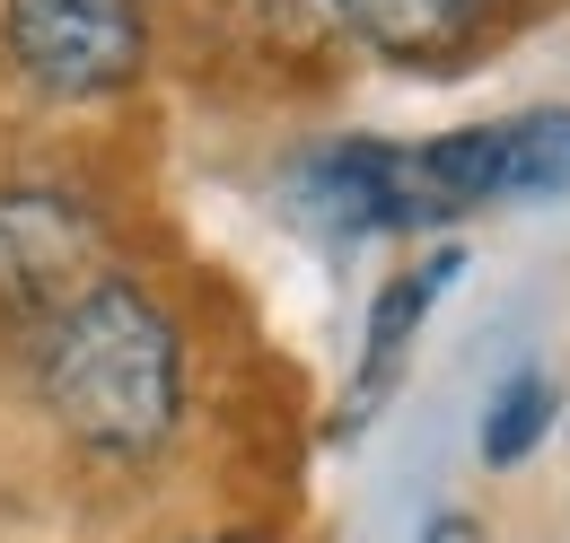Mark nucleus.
I'll return each instance as SVG.
<instances>
[{"mask_svg":"<svg viewBox=\"0 0 570 543\" xmlns=\"http://www.w3.org/2000/svg\"><path fill=\"white\" fill-rule=\"evenodd\" d=\"M298 203H307V219H325L334 237H377V228L439 219L413 149H377V140H343V149L307 158L298 167Z\"/></svg>","mask_w":570,"mask_h":543,"instance_id":"39448f33","label":"nucleus"},{"mask_svg":"<svg viewBox=\"0 0 570 543\" xmlns=\"http://www.w3.org/2000/svg\"><path fill=\"white\" fill-rule=\"evenodd\" d=\"M106 280L97 219L62 194H0V307L9 316H62Z\"/></svg>","mask_w":570,"mask_h":543,"instance_id":"20e7f679","label":"nucleus"},{"mask_svg":"<svg viewBox=\"0 0 570 543\" xmlns=\"http://www.w3.org/2000/svg\"><path fill=\"white\" fill-rule=\"evenodd\" d=\"M0 36H9V62L53 97H106L141 70V9L132 0H9Z\"/></svg>","mask_w":570,"mask_h":543,"instance_id":"7ed1b4c3","label":"nucleus"},{"mask_svg":"<svg viewBox=\"0 0 570 543\" xmlns=\"http://www.w3.org/2000/svg\"><path fill=\"white\" fill-rule=\"evenodd\" d=\"M316 9L343 18L360 45H377L395 62H448L483 18V0H316Z\"/></svg>","mask_w":570,"mask_h":543,"instance_id":"423d86ee","label":"nucleus"},{"mask_svg":"<svg viewBox=\"0 0 570 543\" xmlns=\"http://www.w3.org/2000/svg\"><path fill=\"white\" fill-rule=\"evenodd\" d=\"M544 430H553V386H544L535 368H518L492 395V412H483V465H518Z\"/></svg>","mask_w":570,"mask_h":543,"instance_id":"6e6552de","label":"nucleus"},{"mask_svg":"<svg viewBox=\"0 0 570 543\" xmlns=\"http://www.w3.org/2000/svg\"><path fill=\"white\" fill-rule=\"evenodd\" d=\"M212 543H255V535H212Z\"/></svg>","mask_w":570,"mask_h":543,"instance_id":"9d476101","label":"nucleus"},{"mask_svg":"<svg viewBox=\"0 0 570 543\" xmlns=\"http://www.w3.org/2000/svg\"><path fill=\"white\" fill-rule=\"evenodd\" d=\"M465 272V255H430V264H413L404 280H386V298L368 307V351H360V404L395 377V359L413 351V334H422V316H430V298L448 289Z\"/></svg>","mask_w":570,"mask_h":543,"instance_id":"0eeeda50","label":"nucleus"},{"mask_svg":"<svg viewBox=\"0 0 570 543\" xmlns=\"http://www.w3.org/2000/svg\"><path fill=\"white\" fill-rule=\"evenodd\" d=\"M439 219L474 203H553L570 194V115H518V124H474L413 149Z\"/></svg>","mask_w":570,"mask_h":543,"instance_id":"f03ea898","label":"nucleus"},{"mask_svg":"<svg viewBox=\"0 0 570 543\" xmlns=\"http://www.w3.org/2000/svg\"><path fill=\"white\" fill-rule=\"evenodd\" d=\"M45 395L62 412V430L106 447V456H141L176 430L185 412V351L176 325L149 307L141 289L97 280L79 307L53 316L45 334Z\"/></svg>","mask_w":570,"mask_h":543,"instance_id":"f257e3e1","label":"nucleus"},{"mask_svg":"<svg viewBox=\"0 0 570 543\" xmlns=\"http://www.w3.org/2000/svg\"><path fill=\"white\" fill-rule=\"evenodd\" d=\"M422 543H483V526L474 517H439V526H422Z\"/></svg>","mask_w":570,"mask_h":543,"instance_id":"1a4fd4ad","label":"nucleus"}]
</instances>
